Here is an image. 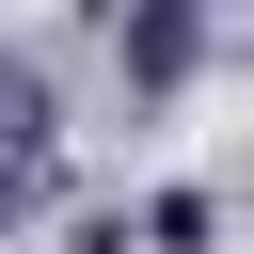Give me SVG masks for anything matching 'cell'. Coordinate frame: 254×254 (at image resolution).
<instances>
[{
	"label": "cell",
	"mask_w": 254,
	"mask_h": 254,
	"mask_svg": "<svg viewBox=\"0 0 254 254\" xmlns=\"http://www.w3.org/2000/svg\"><path fill=\"white\" fill-rule=\"evenodd\" d=\"M79 254H127V222H79Z\"/></svg>",
	"instance_id": "6da1fadb"
}]
</instances>
